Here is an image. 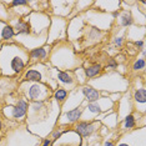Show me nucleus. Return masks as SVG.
Segmentation results:
<instances>
[{"label":"nucleus","mask_w":146,"mask_h":146,"mask_svg":"<svg viewBox=\"0 0 146 146\" xmlns=\"http://www.w3.org/2000/svg\"><path fill=\"white\" fill-rule=\"evenodd\" d=\"M29 66V51L18 42L0 45V71L4 78L14 79L20 76Z\"/></svg>","instance_id":"nucleus-1"},{"label":"nucleus","mask_w":146,"mask_h":146,"mask_svg":"<svg viewBox=\"0 0 146 146\" xmlns=\"http://www.w3.org/2000/svg\"><path fill=\"white\" fill-rule=\"evenodd\" d=\"M82 60L78 56L75 49L68 41H60L51 45V51L46 65L61 71H74L81 66Z\"/></svg>","instance_id":"nucleus-2"},{"label":"nucleus","mask_w":146,"mask_h":146,"mask_svg":"<svg viewBox=\"0 0 146 146\" xmlns=\"http://www.w3.org/2000/svg\"><path fill=\"white\" fill-rule=\"evenodd\" d=\"M86 84L92 86L98 91H104L108 94H125L129 90V79H126L124 75L119 71H109L105 74H101L96 79L88 80Z\"/></svg>","instance_id":"nucleus-3"},{"label":"nucleus","mask_w":146,"mask_h":146,"mask_svg":"<svg viewBox=\"0 0 146 146\" xmlns=\"http://www.w3.org/2000/svg\"><path fill=\"white\" fill-rule=\"evenodd\" d=\"M18 94L28 102H44L52 98V90L44 82L21 81L18 85Z\"/></svg>","instance_id":"nucleus-4"},{"label":"nucleus","mask_w":146,"mask_h":146,"mask_svg":"<svg viewBox=\"0 0 146 146\" xmlns=\"http://www.w3.org/2000/svg\"><path fill=\"white\" fill-rule=\"evenodd\" d=\"M49 66L46 64H34L29 65L25 71L19 76V81H29V82H44L51 89L52 91L59 88L58 84L49 78Z\"/></svg>","instance_id":"nucleus-5"},{"label":"nucleus","mask_w":146,"mask_h":146,"mask_svg":"<svg viewBox=\"0 0 146 146\" xmlns=\"http://www.w3.org/2000/svg\"><path fill=\"white\" fill-rule=\"evenodd\" d=\"M116 104L111 101L109 98H104L101 96L96 101L92 102H84V108H82V114L81 119L82 121H94L98 120L100 115L108 114L112 110H115Z\"/></svg>","instance_id":"nucleus-6"},{"label":"nucleus","mask_w":146,"mask_h":146,"mask_svg":"<svg viewBox=\"0 0 146 146\" xmlns=\"http://www.w3.org/2000/svg\"><path fill=\"white\" fill-rule=\"evenodd\" d=\"M29 102L19 95L15 104H6L1 108V116H4L6 120L15 121L16 124H25L26 115H28Z\"/></svg>","instance_id":"nucleus-7"},{"label":"nucleus","mask_w":146,"mask_h":146,"mask_svg":"<svg viewBox=\"0 0 146 146\" xmlns=\"http://www.w3.org/2000/svg\"><path fill=\"white\" fill-rule=\"evenodd\" d=\"M84 20L88 25H90L91 28H95L98 30H109L112 28L115 23L114 15L112 14H108V13H102L100 10L95 8H90L85 11Z\"/></svg>","instance_id":"nucleus-8"},{"label":"nucleus","mask_w":146,"mask_h":146,"mask_svg":"<svg viewBox=\"0 0 146 146\" xmlns=\"http://www.w3.org/2000/svg\"><path fill=\"white\" fill-rule=\"evenodd\" d=\"M24 20L29 24L30 33L33 35H36V36L48 35V30L51 21V16L48 13L31 11L28 16H25Z\"/></svg>","instance_id":"nucleus-9"},{"label":"nucleus","mask_w":146,"mask_h":146,"mask_svg":"<svg viewBox=\"0 0 146 146\" xmlns=\"http://www.w3.org/2000/svg\"><path fill=\"white\" fill-rule=\"evenodd\" d=\"M66 28H68V19L51 16L50 26L48 30V41L46 44L54 45L56 42L66 40Z\"/></svg>","instance_id":"nucleus-10"},{"label":"nucleus","mask_w":146,"mask_h":146,"mask_svg":"<svg viewBox=\"0 0 146 146\" xmlns=\"http://www.w3.org/2000/svg\"><path fill=\"white\" fill-rule=\"evenodd\" d=\"M49 78L54 80L59 88L65 89L69 92L78 88L72 71H61L55 68H49Z\"/></svg>","instance_id":"nucleus-11"},{"label":"nucleus","mask_w":146,"mask_h":146,"mask_svg":"<svg viewBox=\"0 0 146 146\" xmlns=\"http://www.w3.org/2000/svg\"><path fill=\"white\" fill-rule=\"evenodd\" d=\"M85 20L82 15H76L70 21H68V28H66V38H69L70 41L81 39L85 31Z\"/></svg>","instance_id":"nucleus-12"},{"label":"nucleus","mask_w":146,"mask_h":146,"mask_svg":"<svg viewBox=\"0 0 146 146\" xmlns=\"http://www.w3.org/2000/svg\"><path fill=\"white\" fill-rule=\"evenodd\" d=\"M100 127H101V122L99 120H94V121L80 120L72 126V130L80 136L81 139H85V137H90L91 135H94L95 132H98L100 130Z\"/></svg>","instance_id":"nucleus-13"},{"label":"nucleus","mask_w":146,"mask_h":146,"mask_svg":"<svg viewBox=\"0 0 146 146\" xmlns=\"http://www.w3.org/2000/svg\"><path fill=\"white\" fill-rule=\"evenodd\" d=\"M82 108H84V104H82L81 106H79V108H76V109H72V110L60 112L56 126H61V127L74 126L76 122L80 121L81 114H82Z\"/></svg>","instance_id":"nucleus-14"},{"label":"nucleus","mask_w":146,"mask_h":146,"mask_svg":"<svg viewBox=\"0 0 146 146\" xmlns=\"http://www.w3.org/2000/svg\"><path fill=\"white\" fill-rule=\"evenodd\" d=\"M131 100L134 105V110L140 115H145L146 111V88L142 84L140 88H135L131 94Z\"/></svg>","instance_id":"nucleus-15"},{"label":"nucleus","mask_w":146,"mask_h":146,"mask_svg":"<svg viewBox=\"0 0 146 146\" xmlns=\"http://www.w3.org/2000/svg\"><path fill=\"white\" fill-rule=\"evenodd\" d=\"M51 51V45L45 44L40 48L29 50V65L34 64H46Z\"/></svg>","instance_id":"nucleus-16"},{"label":"nucleus","mask_w":146,"mask_h":146,"mask_svg":"<svg viewBox=\"0 0 146 146\" xmlns=\"http://www.w3.org/2000/svg\"><path fill=\"white\" fill-rule=\"evenodd\" d=\"M115 23L119 24V26L121 28H130L134 24V15L130 9H122L120 11H117L116 14H114Z\"/></svg>","instance_id":"nucleus-17"},{"label":"nucleus","mask_w":146,"mask_h":146,"mask_svg":"<svg viewBox=\"0 0 146 146\" xmlns=\"http://www.w3.org/2000/svg\"><path fill=\"white\" fill-rule=\"evenodd\" d=\"M8 23H9V25L13 28V30H14L15 36L30 34L29 24L24 20V19H21V18H10L8 20Z\"/></svg>","instance_id":"nucleus-18"},{"label":"nucleus","mask_w":146,"mask_h":146,"mask_svg":"<svg viewBox=\"0 0 146 146\" xmlns=\"http://www.w3.org/2000/svg\"><path fill=\"white\" fill-rule=\"evenodd\" d=\"M95 6H98V10L102 13H108V14H116L117 11L121 10V1H94Z\"/></svg>","instance_id":"nucleus-19"},{"label":"nucleus","mask_w":146,"mask_h":146,"mask_svg":"<svg viewBox=\"0 0 146 146\" xmlns=\"http://www.w3.org/2000/svg\"><path fill=\"white\" fill-rule=\"evenodd\" d=\"M15 39V33L9 23L0 20V45L5 42H11Z\"/></svg>","instance_id":"nucleus-20"},{"label":"nucleus","mask_w":146,"mask_h":146,"mask_svg":"<svg viewBox=\"0 0 146 146\" xmlns=\"http://www.w3.org/2000/svg\"><path fill=\"white\" fill-rule=\"evenodd\" d=\"M79 88H80V91H81L82 96H84L85 102H92V101H96L98 99L101 98L100 91H98L96 89H94L92 86H90L89 84L79 86Z\"/></svg>","instance_id":"nucleus-21"},{"label":"nucleus","mask_w":146,"mask_h":146,"mask_svg":"<svg viewBox=\"0 0 146 146\" xmlns=\"http://www.w3.org/2000/svg\"><path fill=\"white\" fill-rule=\"evenodd\" d=\"M121 129V132H127V131H132L137 126V119H136V114L131 112V114L126 115L122 120L119 122Z\"/></svg>","instance_id":"nucleus-22"},{"label":"nucleus","mask_w":146,"mask_h":146,"mask_svg":"<svg viewBox=\"0 0 146 146\" xmlns=\"http://www.w3.org/2000/svg\"><path fill=\"white\" fill-rule=\"evenodd\" d=\"M100 122L102 126H105L106 129H115L116 126H119V116L116 110H112L108 114H104V117L100 119Z\"/></svg>","instance_id":"nucleus-23"},{"label":"nucleus","mask_w":146,"mask_h":146,"mask_svg":"<svg viewBox=\"0 0 146 146\" xmlns=\"http://www.w3.org/2000/svg\"><path fill=\"white\" fill-rule=\"evenodd\" d=\"M84 71H85V76L88 80H91V79H95L98 76H100L104 71V66L99 62H94V64H90L88 65L86 68H84Z\"/></svg>","instance_id":"nucleus-24"},{"label":"nucleus","mask_w":146,"mask_h":146,"mask_svg":"<svg viewBox=\"0 0 146 146\" xmlns=\"http://www.w3.org/2000/svg\"><path fill=\"white\" fill-rule=\"evenodd\" d=\"M68 96H69V91L65 90V89H62V88H58L56 90L52 91V99H54L60 106L66 101Z\"/></svg>","instance_id":"nucleus-25"},{"label":"nucleus","mask_w":146,"mask_h":146,"mask_svg":"<svg viewBox=\"0 0 146 146\" xmlns=\"http://www.w3.org/2000/svg\"><path fill=\"white\" fill-rule=\"evenodd\" d=\"M72 74H74V78H75V81H76V84H78V86H82L88 82V79H86L85 71H84V66L76 68L75 70L72 71Z\"/></svg>","instance_id":"nucleus-26"},{"label":"nucleus","mask_w":146,"mask_h":146,"mask_svg":"<svg viewBox=\"0 0 146 146\" xmlns=\"http://www.w3.org/2000/svg\"><path fill=\"white\" fill-rule=\"evenodd\" d=\"M132 71L134 72H139V71H144L145 70V54L141 58H137L134 61V64L131 66Z\"/></svg>","instance_id":"nucleus-27"},{"label":"nucleus","mask_w":146,"mask_h":146,"mask_svg":"<svg viewBox=\"0 0 146 146\" xmlns=\"http://www.w3.org/2000/svg\"><path fill=\"white\" fill-rule=\"evenodd\" d=\"M117 66H119V64L115 59H109V61H108V64H106L104 70H114V69H117Z\"/></svg>","instance_id":"nucleus-28"},{"label":"nucleus","mask_w":146,"mask_h":146,"mask_svg":"<svg viewBox=\"0 0 146 146\" xmlns=\"http://www.w3.org/2000/svg\"><path fill=\"white\" fill-rule=\"evenodd\" d=\"M112 42H114L115 46L121 48L122 44H124V36H115V38L112 39Z\"/></svg>","instance_id":"nucleus-29"},{"label":"nucleus","mask_w":146,"mask_h":146,"mask_svg":"<svg viewBox=\"0 0 146 146\" xmlns=\"http://www.w3.org/2000/svg\"><path fill=\"white\" fill-rule=\"evenodd\" d=\"M136 50H144V46H145V41L144 40H136L134 42Z\"/></svg>","instance_id":"nucleus-30"},{"label":"nucleus","mask_w":146,"mask_h":146,"mask_svg":"<svg viewBox=\"0 0 146 146\" xmlns=\"http://www.w3.org/2000/svg\"><path fill=\"white\" fill-rule=\"evenodd\" d=\"M4 129H5V126H4V121H3V117L0 116V137H1V136L4 135Z\"/></svg>","instance_id":"nucleus-31"},{"label":"nucleus","mask_w":146,"mask_h":146,"mask_svg":"<svg viewBox=\"0 0 146 146\" xmlns=\"http://www.w3.org/2000/svg\"><path fill=\"white\" fill-rule=\"evenodd\" d=\"M40 146H51V140L49 137H46L44 139V141H42V144Z\"/></svg>","instance_id":"nucleus-32"},{"label":"nucleus","mask_w":146,"mask_h":146,"mask_svg":"<svg viewBox=\"0 0 146 146\" xmlns=\"http://www.w3.org/2000/svg\"><path fill=\"white\" fill-rule=\"evenodd\" d=\"M102 146H115V141H112V140H105L104 144H102Z\"/></svg>","instance_id":"nucleus-33"},{"label":"nucleus","mask_w":146,"mask_h":146,"mask_svg":"<svg viewBox=\"0 0 146 146\" xmlns=\"http://www.w3.org/2000/svg\"><path fill=\"white\" fill-rule=\"evenodd\" d=\"M0 116H1V106H0Z\"/></svg>","instance_id":"nucleus-34"},{"label":"nucleus","mask_w":146,"mask_h":146,"mask_svg":"<svg viewBox=\"0 0 146 146\" xmlns=\"http://www.w3.org/2000/svg\"><path fill=\"white\" fill-rule=\"evenodd\" d=\"M0 78H1V71H0Z\"/></svg>","instance_id":"nucleus-35"}]
</instances>
